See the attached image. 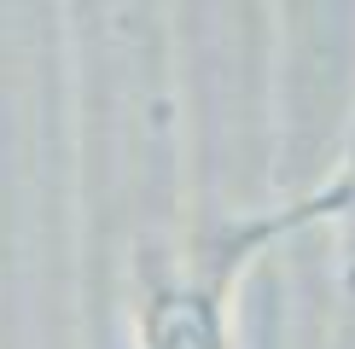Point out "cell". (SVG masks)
Wrapping results in <instances>:
<instances>
[{
	"instance_id": "obj_1",
	"label": "cell",
	"mask_w": 355,
	"mask_h": 349,
	"mask_svg": "<svg viewBox=\"0 0 355 349\" xmlns=\"http://www.w3.org/2000/svg\"><path fill=\"white\" fill-rule=\"evenodd\" d=\"M146 343L152 349H216V309L198 291H157L146 309Z\"/></svg>"
}]
</instances>
